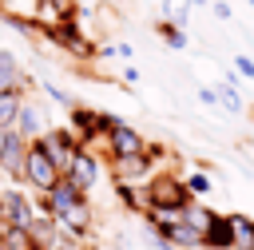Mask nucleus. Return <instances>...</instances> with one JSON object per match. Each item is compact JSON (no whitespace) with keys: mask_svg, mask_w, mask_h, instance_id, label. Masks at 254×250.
<instances>
[{"mask_svg":"<svg viewBox=\"0 0 254 250\" xmlns=\"http://www.w3.org/2000/svg\"><path fill=\"white\" fill-rule=\"evenodd\" d=\"M119 119L111 115V111H95V107H71V123H67V131L79 139V147H95V139H103L111 127H115Z\"/></svg>","mask_w":254,"mask_h":250,"instance_id":"nucleus-1","label":"nucleus"},{"mask_svg":"<svg viewBox=\"0 0 254 250\" xmlns=\"http://www.w3.org/2000/svg\"><path fill=\"white\" fill-rule=\"evenodd\" d=\"M44 36L56 44V48H64V52H71V56H79V60H91L95 56V44L83 36V28H79V12L75 16H67V20H60L56 28H44Z\"/></svg>","mask_w":254,"mask_h":250,"instance_id":"nucleus-2","label":"nucleus"},{"mask_svg":"<svg viewBox=\"0 0 254 250\" xmlns=\"http://www.w3.org/2000/svg\"><path fill=\"white\" fill-rule=\"evenodd\" d=\"M36 147H40V151H44V159L64 175V171H67V163H71V155L79 151V139H75L67 127H48V131L36 139Z\"/></svg>","mask_w":254,"mask_h":250,"instance_id":"nucleus-3","label":"nucleus"},{"mask_svg":"<svg viewBox=\"0 0 254 250\" xmlns=\"http://www.w3.org/2000/svg\"><path fill=\"white\" fill-rule=\"evenodd\" d=\"M143 187H147V202H151V206H187V202H194V198L187 194V187H183L179 175H151ZM151 206H147V210H151Z\"/></svg>","mask_w":254,"mask_h":250,"instance_id":"nucleus-4","label":"nucleus"},{"mask_svg":"<svg viewBox=\"0 0 254 250\" xmlns=\"http://www.w3.org/2000/svg\"><path fill=\"white\" fill-rule=\"evenodd\" d=\"M56 179H60V171L44 159V151L36 147V143H28V151H24V171H20V183H28L32 190H52L56 187Z\"/></svg>","mask_w":254,"mask_h":250,"instance_id":"nucleus-5","label":"nucleus"},{"mask_svg":"<svg viewBox=\"0 0 254 250\" xmlns=\"http://www.w3.org/2000/svg\"><path fill=\"white\" fill-rule=\"evenodd\" d=\"M64 179H71V183H75V187L87 194V190H95V187H99V179H103V163H99V159H95L87 147H79V151L71 155V163H67Z\"/></svg>","mask_w":254,"mask_h":250,"instance_id":"nucleus-6","label":"nucleus"},{"mask_svg":"<svg viewBox=\"0 0 254 250\" xmlns=\"http://www.w3.org/2000/svg\"><path fill=\"white\" fill-rule=\"evenodd\" d=\"M143 147H147V139L135 131V127H127L123 119L103 135V151H107V159H127V155H143Z\"/></svg>","mask_w":254,"mask_h":250,"instance_id":"nucleus-7","label":"nucleus"},{"mask_svg":"<svg viewBox=\"0 0 254 250\" xmlns=\"http://www.w3.org/2000/svg\"><path fill=\"white\" fill-rule=\"evenodd\" d=\"M0 206H4V226H16V230H28L40 214V206L24 190H0Z\"/></svg>","mask_w":254,"mask_h":250,"instance_id":"nucleus-8","label":"nucleus"},{"mask_svg":"<svg viewBox=\"0 0 254 250\" xmlns=\"http://www.w3.org/2000/svg\"><path fill=\"white\" fill-rule=\"evenodd\" d=\"M12 131H16L24 143H36V139L48 131V111H44L36 99H28V95H24V103H20V111H16V123H12Z\"/></svg>","mask_w":254,"mask_h":250,"instance_id":"nucleus-9","label":"nucleus"},{"mask_svg":"<svg viewBox=\"0 0 254 250\" xmlns=\"http://www.w3.org/2000/svg\"><path fill=\"white\" fill-rule=\"evenodd\" d=\"M79 198H87V194H83V190H79L71 179H64V175H60V179H56V187H52V190H44L36 206H40L48 218H56V214H64L71 202H79Z\"/></svg>","mask_w":254,"mask_h":250,"instance_id":"nucleus-10","label":"nucleus"},{"mask_svg":"<svg viewBox=\"0 0 254 250\" xmlns=\"http://www.w3.org/2000/svg\"><path fill=\"white\" fill-rule=\"evenodd\" d=\"M24 151H28V143L12 127H0V171L16 183H20V171H24Z\"/></svg>","mask_w":254,"mask_h":250,"instance_id":"nucleus-11","label":"nucleus"},{"mask_svg":"<svg viewBox=\"0 0 254 250\" xmlns=\"http://www.w3.org/2000/svg\"><path fill=\"white\" fill-rule=\"evenodd\" d=\"M111 175L115 183H147L155 175V163L147 155H127V159H111Z\"/></svg>","mask_w":254,"mask_h":250,"instance_id":"nucleus-12","label":"nucleus"},{"mask_svg":"<svg viewBox=\"0 0 254 250\" xmlns=\"http://www.w3.org/2000/svg\"><path fill=\"white\" fill-rule=\"evenodd\" d=\"M202 250H230V214H210L202 230Z\"/></svg>","mask_w":254,"mask_h":250,"instance_id":"nucleus-13","label":"nucleus"},{"mask_svg":"<svg viewBox=\"0 0 254 250\" xmlns=\"http://www.w3.org/2000/svg\"><path fill=\"white\" fill-rule=\"evenodd\" d=\"M24 87H28V79H24L20 63H16V56L12 52H0V95H8V91H20L24 95Z\"/></svg>","mask_w":254,"mask_h":250,"instance_id":"nucleus-14","label":"nucleus"},{"mask_svg":"<svg viewBox=\"0 0 254 250\" xmlns=\"http://www.w3.org/2000/svg\"><path fill=\"white\" fill-rule=\"evenodd\" d=\"M230 250H254V218L230 214Z\"/></svg>","mask_w":254,"mask_h":250,"instance_id":"nucleus-15","label":"nucleus"},{"mask_svg":"<svg viewBox=\"0 0 254 250\" xmlns=\"http://www.w3.org/2000/svg\"><path fill=\"white\" fill-rule=\"evenodd\" d=\"M115 194H119V202L127 206V210H135V214H147V187L143 183H115Z\"/></svg>","mask_w":254,"mask_h":250,"instance_id":"nucleus-16","label":"nucleus"},{"mask_svg":"<svg viewBox=\"0 0 254 250\" xmlns=\"http://www.w3.org/2000/svg\"><path fill=\"white\" fill-rule=\"evenodd\" d=\"M0 246L4 250H40L32 242V234L28 230H16V226H0Z\"/></svg>","mask_w":254,"mask_h":250,"instance_id":"nucleus-17","label":"nucleus"},{"mask_svg":"<svg viewBox=\"0 0 254 250\" xmlns=\"http://www.w3.org/2000/svg\"><path fill=\"white\" fill-rule=\"evenodd\" d=\"M155 32H159V40H163L167 48H175V52H183V48H187V32H183L179 24H171V20H159V24H155Z\"/></svg>","mask_w":254,"mask_h":250,"instance_id":"nucleus-18","label":"nucleus"},{"mask_svg":"<svg viewBox=\"0 0 254 250\" xmlns=\"http://www.w3.org/2000/svg\"><path fill=\"white\" fill-rule=\"evenodd\" d=\"M20 103H24V95H20V91H8V95H0V127H12V123H16V111H20Z\"/></svg>","mask_w":254,"mask_h":250,"instance_id":"nucleus-19","label":"nucleus"},{"mask_svg":"<svg viewBox=\"0 0 254 250\" xmlns=\"http://www.w3.org/2000/svg\"><path fill=\"white\" fill-rule=\"evenodd\" d=\"M234 83H238V79L230 75V79H226V83H222V87L214 91V99H218V103H222L226 111H242V99H238V91H234Z\"/></svg>","mask_w":254,"mask_h":250,"instance_id":"nucleus-20","label":"nucleus"},{"mask_svg":"<svg viewBox=\"0 0 254 250\" xmlns=\"http://www.w3.org/2000/svg\"><path fill=\"white\" fill-rule=\"evenodd\" d=\"M183 187H187L190 198H202V194H210V175H206V171H194V175L183 179Z\"/></svg>","mask_w":254,"mask_h":250,"instance_id":"nucleus-21","label":"nucleus"},{"mask_svg":"<svg viewBox=\"0 0 254 250\" xmlns=\"http://www.w3.org/2000/svg\"><path fill=\"white\" fill-rule=\"evenodd\" d=\"M163 4H167V20L183 28V24H187V8H190V4H187V0H163Z\"/></svg>","mask_w":254,"mask_h":250,"instance_id":"nucleus-22","label":"nucleus"},{"mask_svg":"<svg viewBox=\"0 0 254 250\" xmlns=\"http://www.w3.org/2000/svg\"><path fill=\"white\" fill-rule=\"evenodd\" d=\"M36 4H40V8H52V12H56V16H64V20L79 12V8H75V0H36Z\"/></svg>","mask_w":254,"mask_h":250,"instance_id":"nucleus-23","label":"nucleus"},{"mask_svg":"<svg viewBox=\"0 0 254 250\" xmlns=\"http://www.w3.org/2000/svg\"><path fill=\"white\" fill-rule=\"evenodd\" d=\"M8 24H12L16 32H24V36H36V32H40L36 20H32V16H20V12H8Z\"/></svg>","mask_w":254,"mask_h":250,"instance_id":"nucleus-24","label":"nucleus"},{"mask_svg":"<svg viewBox=\"0 0 254 250\" xmlns=\"http://www.w3.org/2000/svg\"><path fill=\"white\" fill-rule=\"evenodd\" d=\"M234 67H238V75L254 79V60H250V56H234Z\"/></svg>","mask_w":254,"mask_h":250,"instance_id":"nucleus-25","label":"nucleus"},{"mask_svg":"<svg viewBox=\"0 0 254 250\" xmlns=\"http://www.w3.org/2000/svg\"><path fill=\"white\" fill-rule=\"evenodd\" d=\"M214 16H218V20H230V4L218 0V4H214Z\"/></svg>","mask_w":254,"mask_h":250,"instance_id":"nucleus-26","label":"nucleus"},{"mask_svg":"<svg viewBox=\"0 0 254 250\" xmlns=\"http://www.w3.org/2000/svg\"><path fill=\"white\" fill-rule=\"evenodd\" d=\"M198 99H202V103H218V99H214V87H198Z\"/></svg>","mask_w":254,"mask_h":250,"instance_id":"nucleus-27","label":"nucleus"},{"mask_svg":"<svg viewBox=\"0 0 254 250\" xmlns=\"http://www.w3.org/2000/svg\"><path fill=\"white\" fill-rule=\"evenodd\" d=\"M48 250H75V246H67V242H52Z\"/></svg>","mask_w":254,"mask_h":250,"instance_id":"nucleus-28","label":"nucleus"},{"mask_svg":"<svg viewBox=\"0 0 254 250\" xmlns=\"http://www.w3.org/2000/svg\"><path fill=\"white\" fill-rule=\"evenodd\" d=\"M0 226H4V206H0Z\"/></svg>","mask_w":254,"mask_h":250,"instance_id":"nucleus-29","label":"nucleus"},{"mask_svg":"<svg viewBox=\"0 0 254 250\" xmlns=\"http://www.w3.org/2000/svg\"><path fill=\"white\" fill-rule=\"evenodd\" d=\"M250 4H254V0H250Z\"/></svg>","mask_w":254,"mask_h":250,"instance_id":"nucleus-30","label":"nucleus"}]
</instances>
